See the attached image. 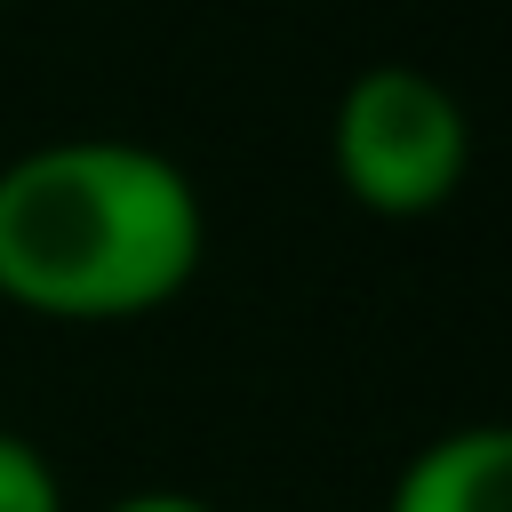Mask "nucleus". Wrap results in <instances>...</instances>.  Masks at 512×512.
<instances>
[{"label":"nucleus","instance_id":"f257e3e1","mask_svg":"<svg viewBox=\"0 0 512 512\" xmlns=\"http://www.w3.org/2000/svg\"><path fill=\"white\" fill-rule=\"evenodd\" d=\"M208 264V200L136 136H48L0 160V304L64 328L168 312Z\"/></svg>","mask_w":512,"mask_h":512},{"label":"nucleus","instance_id":"f03ea898","mask_svg":"<svg viewBox=\"0 0 512 512\" xmlns=\"http://www.w3.org/2000/svg\"><path fill=\"white\" fill-rule=\"evenodd\" d=\"M328 160L368 216L416 224L448 208L472 176L464 96L424 64H360L328 112Z\"/></svg>","mask_w":512,"mask_h":512},{"label":"nucleus","instance_id":"7ed1b4c3","mask_svg":"<svg viewBox=\"0 0 512 512\" xmlns=\"http://www.w3.org/2000/svg\"><path fill=\"white\" fill-rule=\"evenodd\" d=\"M384 512H512V440L504 424H448L440 440H424Z\"/></svg>","mask_w":512,"mask_h":512},{"label":"nucleus","instance_id":"20e7f679","mask_svg":"<svg viewBox=\"0 0 512 512\" xmlns=\"http://www.w3.org/2000/svg\"><path fill=\"white\" fill-rule=\"evenodd\" d=\"M0 512H64V472L48 464L40 440L0 424Z\"/></svg>","mask_w":512,"mask_h":512},{"label":"nucleus","instance_id":"39448f33","mask_svg":"<svg viewBox=\"0 0 512 512\" xmlns=\"http://www.w3.org/2000/svg\"><path fill=\"white\" fill-rule=\"evenodd\" d=\"M104 512H216V504L192 496V488H128V496H112Z\"/></svg>","mask_w":512,"mask_h":512}]
</instances>
